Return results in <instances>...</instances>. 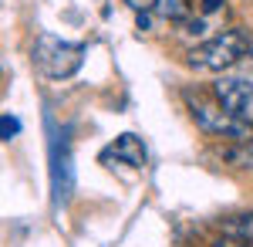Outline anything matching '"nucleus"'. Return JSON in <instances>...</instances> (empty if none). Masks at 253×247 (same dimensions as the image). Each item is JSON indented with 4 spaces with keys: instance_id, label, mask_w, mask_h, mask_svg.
<instances>
[{
    "instance_id": "39448f33",
    "label": "nucleus",
    "mask_w": 253,
    "mask_h": 247,
    "mask_svg": "<svg viewBox=\"0 0 253 247\" xmlns=\"http://www.w3.org/2000/svg\"><path fill=\"white\" fill-rule=\"evenodd\" d=\"M138 14H156L162 20H182L189 17V0H125Z\"/></svg>"
},
{
    "instance_id": "f03ea898",
    "label": "nucleus",
    "mask_w": 253,
    "mask_h": 247,
    "mask_svg": "<svg viewBox=\"0 0 253 247\" xmlns=\"http://www.w3.org/2000/svg\"><path fill=\"white\" fill-rule=\"evenodd\" d=\"M84 61V44H71L54 34H41L34 41V64L47 78H71Z\"/></svg>"
},
{
    "instance_id": "1a4fd4ad",
    "label": "nucleus",
    "mask_w": 253,
    "mask_h": 247,
    "mask_svg": "<svg viewBox=\"0 0 253 247\" xmlns=\"http://www.w3.org/2000/svg\"><path fill=\"white\" fill-rule=\"evenodd\" d=\"M14 135H20V119H14V115H0V139L7 142V139H14Z\"/></svg>"
},
{
    "instance_id": "0eeeda50",
    "label": "nucleus",
    "mask_w": 253,
    "mask_h": 247,
    "mask_svg": "<svg viewBox=\"0 0 253 247\" xmlns=\"http://www.w3.org/2000/svg\"><path fill=\"white\" fill-rule=\"evenodd\" d=\"M219 230H223V237H233V241L253 244V210H247V213H233V217H223V220H219Z\"/></svg>"
},
{
    "instance_id": "9d476101",
    "label": "nucleus",
    "mask_w": 253,
    "mask_h": 247,
    "mask_svg": "<svg viewBox=\"0 0 253 247\" xmlns=\"http://www.w3.org/2000/svg\"><path fill=\"white\" fill-rule=\"evenodd\" d=\"M223 3H226V0H199V7H203L206 14H216V10H219Z\"/></svg>"
},
{
    "instance_id": "6e6552de",
    "label": "nucleus",
    "mask_w": 253,
    "mask_h": 247,
    "mask_svg": "<svg viewBox=\"0 0 253 247\" xmlns=\"http://www.w3.org/2000/svg\"><path fill=\"white\" fill-rule=\"evenodd\" d=\"M108 156H115V159L128 163V166H145V149H142V142L135 135H118L115 146L108 149Z\"/></svg>"
},
{
    "instance_id": "7ed1b4c3",
    "label": "nucleus",
    "mask_w": 253,
    "mask_h": 247,
    "mask_svg": "<svg viewBox=\"0 0 253 247\" xmlns=\"http://www.w3.org/2000/svg\"><path fill=\"white\" fill-rule=\"evenodd\" d=\"M186 105H189V115H193V122L203 129L206 135H216V139H226V142H236V139H250V125H243L240 119L226 112L219 102L210 105V102H203V98H186Z\"/></svg>"
},
{
    "instance_id": "20e7f679",
    "label": "nucleus",
    "mask_w": 253,
    "mask_h": 247,
    "mask_svg": "<svg viewBox=\"0 0 253 247\" xmlns=\"http://www.w3.org/2000/svg\"><path fill=\"white\" fill-rule=\"evenodd\" d=\"M213 95L233 119H240L243 125L253 129V81H247V78H219L213 85Z\"/></svg>"
},
{
    "instance_id": "9b49d317",
    "label": "nucleus",
    "mask_w": 253,
    "mask_h": 247,
    "mask_svg": "<svg viewBox=\"0 0 253 247\" xmlns=\"http://www.w3.org/2000/svg\"><path fill=\"white\" fill-rule=\"evenodd\" d=\"M250 3H253V0H250Z\"/></svg>"
},
{
    "instance_id": "423d86ee",
    "label": "nucleus",
    "mask_w": 253,
    "mask_h": 247,
    "mask_svg": "<svg viewBox=\"0 0 253 247\" xmlns=\"http://www.w3.org/2000/svg\"><path fill=\"white\" fill-rule=\"evenodd\" d=\"M216 156H219L226 166L253 170V135H250V139H236V142H223V146H216Z\"/></svg>"
},
{
    "instance_id": "f257e3e1",
    "label": "nucleus",
    "mask_w": 253,
    "mask_h": 247,
    "mask_svg": "<svg viewBox=\"0 0 253 247\" xmlns=\"http://www.w3.org/2000/svg\"><path fill=\"white\" fill-rule=\"evenodd\" d=\"M247 55H253V34L247 27H230V31H219L216 38L189 48L186 64L196 71H226L240 64Z\"/></svg>"
}]
</instances>
